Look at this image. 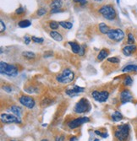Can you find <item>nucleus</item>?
I'll return each instance as SVG.
<instances>
[{"label": "nucleus", "mask_w": 137, "mask_h": 141, "mask_svg": "<svg viewBox=\"0 0 137 141\" xmlns=\"http://www.w3.org/2000/svg\"><path fill=\"white\" fill-rule=\"evenodd\" d=\"M64 5L63 0H51L48 4L50 8L49 14H56L59 13V12H63L64 9L62 7Z\"/></svg>", "instance_id": "nucleus-7"}, {"label": "nucleus", "mask_w": 137, "mask_h": 141, "mask_svg": "<svg viewBox=\"0 0 137 141\" xmlns=\"http://www.w3.org/2000/svg\"><path fill=\"white\" fill-rule=\"evenodd\" d=\"M69 141H77V137H75V136H73V137L70 138Z\"/></svg>", "instance_id": "nucleus-41"}, {"label": "nucleus", "mask_w": 137, "mask_h": 141, "mask_svg": "<svg viewBox=\"0 0 137 141\" xmlns=\"http://www.w3.org/2000/svg\"><path fill=\"white\" fill-rule=\"evenodd\" d=\"M10 141H17V140H10Z\"/></svg>", "instance_id": "nucleus-45"}, {"label": "nucleus", "mask_w": 137, "mask_h": 141, "mask_svg": "<svg viewBox=\"0 0 137 141\" xmlns=\"http://www.w3.org/2000/svg\"><path fill=\"white\" fill-rule=\"evenodd\" d=\"M136 51H137V47L134 44V45H128L126 47H124L122 49V52L125 56H130L132 54H134Z\"/></svg>", "instance_id": "nucleus-14"}, {"label": "nucleus", "mask_w": 137, "mask_h": 141, "mask_svg": "<svg viewBox=\"0 0 137 141\" xmlns=\"http://www.w3.org/2000/svg\"><path fill=\"white\" fill-rule=\"evenodd\" d=\"M107 62L111 63L112 64H119L120 60H119V58H118L117 57H113V58H107Z\"/></svg>", "instance_id": "nucleus-29"}, {"label": "nucleus", "mask_w": 137, "mask_h": 141, "mask_svg": "<svg viewBox=\"0 0 137 141\" xmlns=\"http://www.w3.org/2000/svg\"><path fill=\"white\" fill-rule=\"evenodd\" d=\"M38 1L40 2L41 4H49V3H50V1H51V0H38Z\"/></svg>", "instance_id": "nucleus-40"}, {"label": "nucleus", "mask_w": 137, "mask_h": 141, "mask_svg": "<svg viewBox=\"0 0 137 141\" xmlns=\"http://www.w3.org/2000/svg\"><path fill=\"white\" fill-rule=\"evenodd\" d=\"M85 54V46H81L80 47V51L79 52V55L80 56H83Z\"/></svg>", "instance_id": "nucleus-37"}, {"label": "nucleus", "mask_w": 137, "mask_h": 141, "mask_svg": "<svg viewBox=\"0 0 137 141\" xmlns=\"http://www.w3.org/2000/svg\"><path fill=\"white\" fill-rule=\"evenodd\" d=\"M123 119V115L119 112V111H114L112 114V120L114 122H119V121Z\"/></svg>", "instance_id": "nucleus-24"}, {"label": "nucleus", "mask_w": 137, "mask_h": 141, "mask_svg": "<svg viewBox=\"0 0 137 141\" xmlns=\"http://www.w3.org/2000/svg\"><path fill=\"white\" fill-rule=\"evenodd\" d=\"M9 110H10L12 111V113L14 114V115H15V116H17L19 117V118H20V116H21V109L20 106H15V105H13V106H10V108H9Z\"/></svg>", "instance_id": "nucleus-21"}, {"label": "nucleus", "mask_w": 137, "mask_h": 141, "mask_svg": "<svg viewBox=\"0 0 137 141\" xmlns=\"http://www.w3.org/2000/svg\"><path fill=\"white\" fill-rule=\"evenodd\" d=\"M95 133H96V134H97V135H100L101 137H102V138H107V134L106 133H102L100 132V131H98V130H96L95 131Z\"/></svg>", "instance_id": "nucleus-34"}, {"label": "nucleus", "mask_w": 137, "mask_h": 141, "mask_svg": "<svg viewBox=\"0 0 137 141\" xmlns=\"http://www.w3.org/2000/svg\"><path fill=\"white\" fill-rule=\"evenodd\" d=\"M108 55H109V50L107 49V48H102L97 55V61L99 62L102 61L103 59H105L106 58L108 57Z\"/></svg>", "instance_id": "nucleus-15"}, {"label": "nucleus", "mask_w": 137, "mask_h": 141, "mask_svg": "<svg viewBox=\"0 0 137 141\" xmlns=\"http://www.w3.org/2000/svg\"><path fill=\"white\" fill-rule=\"evenodd\" d=\"M24 40H25V44H30V42L32 40V37H29L28 36H24Z\"/></svg>", "instance_id": "nucleus-36"}, {"label": "nucleus", "mask_w": 137, "mask_h": 141, "mask_svg": "<svg viewBox=\"0 0 137 141\" xmlns=\"http://www.w3.org/2000/svg\"><path fill=\"white\" fill-rule=\"evenodd\" d=\"M0 70H1V74H6L10 77L17 76L20 73V69H19L17 65L9 64L4 62L0 63Z\"/></svg>", "instance_id": "nucleus-2"}, {"label": "nucleus", "mask_w": 137, "mask_h": 141, "mask_svg": "<svg viewBox=\"0 0 137 141\" xmlns=\"http://www.w3.org/2000/svg\"><path fill=\"white\" fill-rule=\"evenodd\" d=\"M49 36H51V37L53 39V40L57 41V42H61L62 40H63V35H62L61 33L59 32V31H52L49 32Z\"/></svg>", "instance_id": "nucleus-16"}, {"label": "nucleus", "mask_w": 137, "mask_h": 141, "mask_svg": "<svg viewBox=\"0 0 137 141\" xmlns=\"http://www.w3.org/2000/svg\"><path fill=\"white\" fill-rule=\"evenodd\" d=\"M132 83H133V79H131V77L130 76H126L125 79H124V86H131Z\"/></svg>", "instance_id": "nucleus-30"}, {"label": "nucleus", "mask_w": 137, "mask_h": 141, "mask_svg": "<svg viewBox=\"0 0 137 141\" xmlns=\"http://www.w3.org/2000/svg\"><path fill=\"white\" fill-rule=\"evenodd\" d=\"M84 91H85V89L82 88V87H80L74 84V86L70 87V88L67 89L65 92H66V94L69 95V96H76V95L82 93Z\"/></svg>", "instance_id": "nucleus-12"}, {"label": "nucleus", "mask_w": 137, "mask_h": 141, "mask_svg": "<svg viewBox=\"0 0 137 141\" xmlns=\"http://www.w3.org/2000/svg\"><path fill=\"white\" fill-rule=\"evenodd\" d=\"M0 25H1V29H0V31H1V33H3L4 31H5V25H4V21L3 20H1L0 21Z\"/></svg>", "instance_id": "nucleus-35"}, {"label": "nucleus", "mask_w": 137, "mask_h": 141, "mask_svg": "<svg viewBox=\"0 0 137 141\" xmlns=\"http://www.w3.org/2000/svg\"><path fill=\"white\" fill-rule=\"evenodd\" d=\"M91 96L98 102H105L109 96V92L107 91H94L91 93Z\"/></svg>", "instance_id": "nucleus-8"}, {"label": "nucleus", "mask_w": 137, "mask_h": 141, "mask_svg": "<svg viewBox=\"0 0 137 141\" xmlns=\"http://www.w3.org/2000/svg\"><path fill=\"white\" fill-rule=\"evenodd\" d=\"M132 71H137V65L129 64V65H127L126 67H124L123 69L124 73H128V72H132Z\"/></svg>", "instance_id": "nucleus-25"}, {"label": "nucleus", "mask_w": 137, "mask_h": 141, "mask_svg": "<svg viewBox=\"0 0 137 141\" xmlns=\"http://www.w3.org/2000/svg\"><path fill=\"white\" fill-rule=\"evenodd\" d=\"M69 44L71 47L73 52L75 53V54H79V52H80V44H78V43L76 42H69Z\"/></svg>", "instance_id": "nucleus-19"}, {"label": "nucleus", "mask_w": 137, "mask_h": 141, "mask_svg": "<svg viewBox=\"0 0 137 141\" xmlns=\"http://www.w3.org/2000/svg\"><path fill=\"white\" fill-rule=\"evenodd\" d=\"M98 30H99V32L101 34H103V35H107L108 33V31H110L109 26L107 25H106L105 23H100L98 25Z\"/></svg>", "instance_id": "nucleus-17"}, {"label": "nucleus", "mask_w": 137, "mask_h": 141, "mask_svg": "<svg viewBox=\"0 0 137 141\" xmlns=\"http://www.w3.org/2000/svg\"><path fill=\"white\" fill-rule=\"evenodd\" d=\"M1 121L4 123H21L20 118L12 114H1Z\"/></svg>", "instance_id": "nucleus-10"}, {"label": "nucleus", "mask_w": 137, "mask_h": 141, "mask_svg": "<svg viewBox=\"0 0 137 141\" xmlns=\"http://www.w3.org/2000/svg\"><path fill=\"white\" fill-rule=\"evenodd\" d=\"M89 119L87 117H81V118H77L75 119H73L70 122L68 123V127L70 128V129H74V128H77L78 127H80L82 124L86 123L89 122Z\"/></svg>", "instance_id": "nucleus-9"}, {"label": "nucleus", "mask_w": 137, "mask_h": 141, "mask_svg": "<svg viewBox=\"0 0 137 141\" xmlns=\"http://www.w3.org/2000/svg\"><path fill=\"white\" fill-rule=\"evenodd\" d=\"M55 141H64V136H59L55 138Z\"/></svg>", "instance_id": "nucleus-39"}, {"label": "nucleus", "mask_w": 137, "mask_h": 141, "mask_svg": "<svg viewBox=\"0 0 137 141\" xmlns=\"http://www.w3.org/2000/svg\"><path fill=\"white\" fill-rule=\"evenodd\" d=\"M134 42H135V40H134V36L133 35V33L129 32L128 37H127V43L129 45H134Z\"/></svg>", "instance_id": "nucleus-28"}, {"label": "nucleus", "mask_w": 137, "mask_h": 141, "mask_svg": "<svg viewBox=\"0 0 137 141\" xmlns=\"http://www.w3.org/2000/svg\"><path fill=\"white\" fill-rule=\"evenodd\" d=\"M133 99V96L129 90H124L120 94V100H121L122 104H125L127 102H129Z\"/></svg>", "instance_id": "nucleus-13"}, {"label": "nucleus", "mask_w": 137, "mask_h": 141, "mask_svg": "<svg viewBox=\"0 0 137 141\" xmlns=\"http://www.w3.org/2000/svg\"><path fill=\"white\" fill-rule=\"evenodd\" d=\"M50 103H51V100H50L49 98H45L44 100H42V106H48L50 105Z\"/></svg>", "instance_id": "nucleus-32"}, {"label": "nucleus", "mask_w": 137, "mask_h": 141, "mask_svg": "<svg viewBox=\"0 0 137 141\" xmlns=\"http://www.w3.org/2000/svg\"><path fill=\"white\" fill-rule=\"evenodd\" d=\"M74 79V74L69 69H64L61 74H59L56 78L57 81L61 84H69L71 83Z\"/></svg>", "instance_id": "nucleus-4"}, {"label": "nucleus", "mask_w": 137, "mask_h": 141, "mask_svg": "<svg viewBox=\"0 0 137 141\" xmlns=\"http://www.w3.org/2000/svg\"><path fill=\"white\" fill-rule=\"evenodd\" d=\"M41 141H48V140H47V139H42Z\"/></svg>", "instance_id": "nucleus-43"}, {"label": "nucleus", "mask_w": 137, "mask_h": 141, "mask_svg": "<svg viewBox=\"0 0 137 141\" xmlns=\"http://www.w3.org/2000/svg\"><path fill=\"white\" fill-rule=\"evenodd\" d=\"M32 40L33 42L38 43V44H42V43H43V42H44V40H43L42 38L37 37V36H32Z\"/></svg>", "instance_id": "nucleus-31"}, {"label": "nucleus", "mask_w": 137, "mask_h": 141, "mask_svg": "<svg viewBox=\"0 0 137 141\" xmlns=\"http://www.w3.org/2000/svg\"><path fill=\"white\" fill-rule=\"evenodd\" d=\"M31 25H32V23H31V21L29 20V19H22V20L19 21V23H18V25L21 28L28 27V26H30Z\"/></svg>", "instance_id": "nucleus-26"}, {"label": "nucleus", "mask_w": 137, "mask_h": 141, "mask_svg": "<svg viewBox=\"0 0 137 141\" xmlns=\"http://www.w3.org/2000/svg\"><path fill=\"white\" fill-rule=\"evenodd\" d=\"M116 1H117V3H118V4H119V0H116Z\"/></svg>", "instance_id": "nucleus-44"}, {"label": "nucleus", "mask_w": 137, "mask_h": 141, "mask_svg": "<svg viewBox=\"0 0 137 141\" xmlns=\"http://www.w3.org/2000/svg\"><path fill=\"white\" fill-rule=\"evenodd\" d=\"M22 56L25 58V59L30 60V61L34 60L36 58V54L34 52H23Z\"/></svg>", "instance_id": "nucleus-22"}, {"label": "nucleus", "mask_w": 137, "mask_h": 141, "mask_svg": "<svg viewBox=\"0 0 137 141\" xmlns=\"http://www.w3.org/2000/svg\"><path fill=\"white\" fill-rule=\"evenodd\" d=\"M94 2H97V3H101V2L104 1V0H93Z\"/></svg>", "instance_id": "nucleus-42"}, {"label": "nucleus", "mask_w": 137, "mask_h": 141, "mask_svg": "<svg viewBox=\"0 0 137 141\" xmlns=\"http://www.w3.org/2000/svg\"><path fill=\"white\" fill-rule=\"evenodd\" d=\"M59 25H60V26H62L63 28L68 29V30L71 29L72 26H73L72 23L71 22H69V21H59Z\"/></svg>", "instance_id": "nucleus-27"}, {"label": "nucleus", "mask_w": 137, "mask_h": 141, "mask_svg": "<svg viewBox=\"0 0 137 141\" xmlns=\"http://www.w3.org/2000/svg\"><path fill=\"white\" fill-rule=\"evenodd\" d=\"M129 134V125L122 124L118 126L114 132V135L116 138L119 141H125Z\"/></svg>", "instance_id": "nucleus-3"}, {"label": "nucleus", "mask_w": 137, "mask_h": 141, "mask_svg": "<svg viewBox=\"0 0 137 141\" xmlns=\"http://www.w3.org/2000/svg\"><path fill=\"white\" fill-rule=\"evenodd\" d=\"M91 110V105L87 99L81 98L80 101L76 103L75 106L74 108V111L75 113H85Z\"/></svg>", "instance_id": "nucleus-5"}, {"label": "nucleus", "mask_w": 137, "mask_h": 141, "mask_svg": "<svg viewBox=\"0 0 137 141\" xmlns=\"http://www.w3.org/2000/svg\"><path fill=\"white\" fill-rule=\"evenodd\" d=\"M19 101L22 104L23 106H25V107H27L29 109H32L36 105L35 100L31 96H21L20 98H19Z\"/></svg>", "instance_id": "nucleus-11"}, {"label": "nucleus", "mask_w": 137, "mask_h": 141, "mask_svg": "<svg viewBox=\"0 0 137 141\" xmlns=\"http://www.w3.org/2000/svg\"><path fill=\"white\" fill-rule=\"evenodd\" d=\"M47 25H48L49 29H51V30H58V29L59 28V22H57V21L55 20H49L48 22H47Z\"/></svg>", "instance_id": "nucleus-23"}, {"label": "nucleus", "mask_w": 137, "mask_h": 141, "mask_svg": "<svg viewBox=\"0 0 137 141\" xmlns=\"http://www.w3.org/2000/svg\"><path fill=\"white\" fill-rule=\"evenodd\" d=\"M3 89H4L5 91H7V92H11V91H12V88H11L10 86H3Z\"/></svg>", "instance_id": "nucleus-38"}, {"label": "nucleus", "mask_w": 137, "mask_h": 141, "mask_svg": "<svg viewBox=\"0 0 137 141\" xmlns=\"http://www.w3.org/2000/svg\"><path fill=\"white\" fill-rule=\"evenodd\" d=\"M73 2L75 4H80V5H86L87 4V0H73Z\"/></svg>", "instance_id": "nucleus-33"}, {"label": "nucleus", "mask_w": 137, "mask_h": 141, "mask_svg": "<svg viewBox=\"0 0 137 141\" xmlns=\"http://www.w3.org/2000/svg\"><path fill=\"white\" fill-rule=\"evenodd\" d=\"M97 14L107 20H114L117 18V12L111 4H102L97 9Z\"/></svg>", "instance_id": "nucleus-1"}, {"label": "nucleus", "mask_w": 137, "mask_h": 141, "mask_svg": "<svg viewBox=\"0 0 137 141\" xmlns=\"http://www.w3.org/2000/svg\"><path fill=\"white\" fill-rule=\"evenodd\" d=\"M107 36L112 42H119L124 38V33L121 29H110Z\"/></svg>", "instance_id": "nucleus-6"}, {"label": "nucleus", "mask_w": 137, "mask_h": 141, "mask_svg": "<svg viewBox=\"0 0 137 141\" xmlns=\"http://www.w3.org/2000/svg\"><path fill=\"white\" fill-rule=\"evenodd\" d=\"M47 13V9L44 8V7H42V8L38 9L35 12L34 14L32 15V17L33 18H39V17H42L43 15H45Z\"/></svg>", "instance_id": "nucleus-18"}, {"label": "nucleus", "mask_w": 137, "mask_h": 141, "mask_svg": "<svg viewBox=\"0 0 137 141\" xmlns=\"http://www.w3.org/2000/svg\"><path fill=\"white\" fill-rule=\"evenodd\" d=\"M25 14V9L23 8L22 6H20L19 8L16 9L15 12H14V15L16 17V18H22V17Z\"/></svg>", "instance_id": "nucleus-20"}]
</instances>
